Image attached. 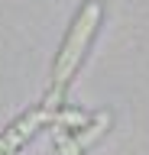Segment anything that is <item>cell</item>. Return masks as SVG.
I'll use <instances>...</instances> for the list:
<instances>
[{
    "label": "cell",
    "instance_id": "6da1fadb",
    "mask_svg": "<svg viewBox=\"0 0 149 155\" xmlns=\"http://www.w3.org/2000/svg\"><path fill=\"white\" fill-rule=\"evenodd\" d=\"M100 16H104L100 0H88V3L78 10V16L71 19L68 32H65V39H62V48H59V55H55V65H52V87H49V94H46L42 104L55 107V110L62 107L65 87L71 84L75 71L81 68V61H84V55H88L91 39H94V32H97V26H100Z\"/></svg>",
    "mask_w": 149,
    "mask_h": 155
},
{
    "label": "cell",
    "instance_id": "7a4b0ae2",
    "mask_svg": "<svg viewBox=\"0 0 149 155\" xmlns=\"http://www.w3.org/2000/svg\"><path fill=\"white\" fill-rule=\"evenodd\" d=\"M52 123H55V107H49V104L29 107L26 113H20L0 133V155H20L23 145L29 142L39 129H46V126H52Z\"/></svg>",
    "mask_w": 149,
    "mask_h": 155
},
{
    "label": "cell",
    "instance_id": "3957f363",
    "mask_svg": "<svg viewBox=\"0 0 149 155\" xmlns=\"http://www.w3.org/2000/svg\"><path fill=\"white\" fill-rule=\"evenodd\" d=\"M107 126H110V113H107V110H100V113L94 116L91 123H84V129H78V133L71 136V139L78 142V149H88L91 142H97L100 136L107 133Z\"/></svg>",
    "mask_w": 149,
    "mask_h": 155
},
{
    "label": "cell",
    "instance_id": "277c9868",
    "mask_svg": "<svg viewBox=\"0 0 149 155\" xmlns=\"http://www.w3.org/2000/svg\"><path fill=\"white\" fill-rule=\"evenodd\" d=\"M52 126H55V123H52ZM52 139H55V149H59V155H81L78 142H75V139H71V136L65 133L62 126H55V129H52Z\"/></svg>",
    "mask_w": 149,
    "mask_h": 155
}]
</instances>
